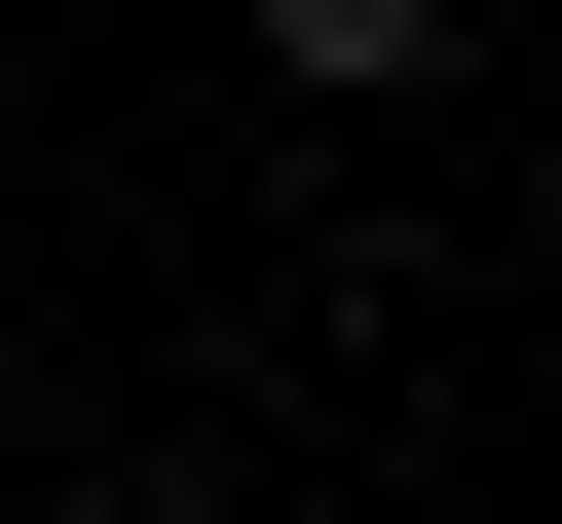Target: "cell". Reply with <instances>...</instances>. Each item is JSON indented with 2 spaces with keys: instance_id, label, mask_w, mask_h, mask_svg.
I'll return each mask as SVG.
<instances>
[{
  "instance_id": "obj_1",
  "label": "cell",
  "mask_w": 562,
  "mask_h": 524,
  "mask_svg": "<svg viewBox=\"0 0 562 524\" xmlns=\"http://www.w3.org/2000/svg\"><path fill=\"white\" fill-rule=\"evenodd\" d=\"M262 76H338V113H375V76H450V0H262Z\"/></svg>"
}]
</instances>
